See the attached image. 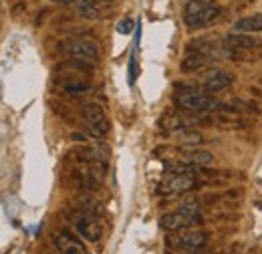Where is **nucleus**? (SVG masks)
I'll return each instance as SVG.
<instances>
[{
  "instance_id": "obj_7",
  "label": "nucleus",
  "mask_w": 262,
  "mask_h": 254,
  "mask_svg": "<svg viewBox=\"0 0 262 254\" xmlns=\"http://www.w3.org/2000/svg\"><path fill=\"white\" fill-rule=\"evenodd\" d=\"M75 230L87 242H99L103 238V226H101V222H97L95 216H91V212L77 214V218H75Z\"/></svg>"
},
{
  "instance_id": "obj_12",
  "label": "nucleus",
  "mask_w": 262,
  "mask_h": 254,
  "mask_svg": "<svg viewBox=\"0 0 262 254\" xmlns=\"http://www.w3.org/2000/svg\"><path fill=\"white\" fill-rule=\"evenodd\" d=\"M234 32H240V34H256L262 32V12H252L240 20L234 23Z\"/></svg>"
},
{
  "instance_id": "obj_11",
  "label": "nucleus",
  "mask_w": 262,
  "mask_h": 254,
  "mask_svg": "<svg viewBox=\"0 0 262 254\" xmlns=\"http://www.w3.org/2000/svg\"><path fill=\"white\" fill-rule=\"evenodd\" d=\"M224 45L234 51H258V47H260V43L252 34H240V32L228 34L224 38Z\"/></svg>"
},
{
  "instance_id": "obj_22",
  "label": "nucleus",
  "mask_w": 262,
  "mask_h": 254,
  "mask_svg": "<svg viewBox=\"0 0 262 254\" xmlns=\"http://www.w3.org/2000/svg\"><path fill=\"white\" fill-rule=\"evenodd\" d=\"M258 53H260V57H262V45L258 47Z\"/></svg>"
},
{
  "instance_id": "obj_8",
  "label": "nucleus",
  "mask_w": 262,
  "mask_h": 254,
  "mask_svg": "<svg viewBox=\"0 0 262 254\" xmlns=\"http://www.w3.org/2000/svg\"><path fill=\"white\" fill-rule=\"evenodd\" d=\"M53 246L59 254H89L83 240L69 230H59L57 234H53Z\"/></svg>"
},
{
  "instance_id": "obj_18",
  "label": "nucleus",
  "mask_w": 262,
  "mask_h": 254,
  "mask_svg": "<svg viewBox=\"0 0 262 254\" xmlns=\"http://www.w3.org/2000/svg\"><path fill=\"white\" fill-rule=\"evenodd\" d=\"M135 77H137V47L131 51L129 57V85L135 83Z\"/></svg>"
},
{
  "instance_id": "obj_10",
  "label": "nucleus",
  "mask_w": 262,
  "mask_h": 254,
  "mask_svg": "<svg viewBox=\"0 0 262 254\" xmlns=\"http://www.w3.org/2000/svg\"><path fill=\"white\" fill-rule=\"evenodd\" d=\"M234 75L230 71H214L206 77L202 91H210V93H218V91H226L234 85Z\"/></svg>"
},
{
  "instance_id": "obj_6",
  "label": "nucleus",
  "mask_w": 262,
  "mask_h": 254,
  "mask_svg": "<svg viewBox=\"0 0 262 254\" xmlns=\"http://www.w3.org/2000/svg\"><path fill=\"white\" fill-rule=\"evenodd\" d=\"M200 186L194 176H182V174H173V176H167L164 182L158 186V194H186V192L196 190Z\"/></svg>"
},
{
  "instance_id": "obj_20",
  "label": "nucleus",
  "mask_w": 262,
  "mask_h": 254,
  "mask_svg": "<svg viewBox=\"0 0 262 254\" xmlns=\"http://www.w3.org/2000/svg\"><path fill=\"white\" fill-rule=\"evenodd\" d=\"M55 2H59V4H73L75 0H55Z\"/></svg>"
},
{
  "instance_id": "obj_17",
  "label": "nucleus",
  "mask_w": 262,
  "mask_h": 254,
  "mask_svg": "<svg viewBox=\"0 0 262 254\" xmlns=\"http://www.w3.org/2000/svg\"><path fill=\"white\" fill-rule=\"evenodd\" d=\"M63 89H65V93H71V95H83V93L91 91V85L83 83V81H69L63 85Z\"/></svg>"
},
{
  "instance_id": "obj_2",
  "label": "nucleus",
  "mask_w": 262,
  "mask_h": 254,
  "mask_svg": "<svg viewBox=\"0 0 262 254\" xmlns=\"http://www.w3.org/2000/svg\"><path fill=\"white\" fill-rule=\"evenodd\" d=\"M222 14L220 6H214L212 2H190L184 8V25L188 29H206L214 25Z\"/></svg>"
},
{
  "instance_id": "obj_3",
  "label": "nucleus",
  "mask_w": 262,
  "mask_h": 254,
  "mask_svg": "<svg viewBox=\"0 0 262 254\" xmlns=\"http://www.w3.org/2000/svg\"><path fill=\"white\" fill-rule=\"evenodd\" d=\"M173 101L178 109L186 113H208L224 107L220 101H216L210 93H204V91H184V93H178Z\"/></svg>"
},
{
  "instance_id": "obj_5",
  "label": "nucleus",
  "mask_w": 262,
  "mask_h": 254,
  "mask_svg": "<svg viewBox=\"0 0 262 254\" xmlns=\"http://www.w3.org/2000/svg\"><path fill=\"white\" fill-rule=\"evenodd\" d=\"M81 119L85 123V129L93 137H105L109 131V121L105 117V111L97 103H87L81 107Z\"/></svg>"
},
{
  "instance_id": "obj_16",
  "label": "nucleus",
  "mask_w": 262,
  "mask_h": 254,
  "mask_svg": "<svg viewBox=\"0 0 262 254\" xmlns=\"http://www.w3.org/2000/svg\"><path fill=\"white\" fill-rule=\"evenodd\" d=\"M77 14L85 20H97L99 18V8L91 2H79L77 6Z\"/></svg>"
},
{
  "instance_id": "obj_14",
  "label": "nucleus",
  "mask_w": 262,
  "mask_h": 254,
  "mask_svg": "<svg viewBox=\"0 0 262 254\" xmlns=\"http://www.w3.org/2000/svg\"><path fill=\"white\" fill-rule=\"evenodd\" d=\"M208 63H210V59L204 57V55L186 53V57H184L182 63H180V71H182V73H196V71H200V69L208 67Z\"/></svg>"
},
{
  "instance_id": "obj_1",
  "label": "nucleus",
  "mask_w": 262,
  "mask_h": 254,
  "mask_svg": "<svg viewBox=\"0 0 262 254\" xmlns=\"http://www.w3.org/2000/svg\"><path fill=\"white\" fill-rule=\"evenodd\" d=\"M202 224H204V218H202L200 206L196 202H188V204L180 206V210H176L171 214H164L160 220V226L169 234L180 232V230H192Z\"/></svg>"
},
{
  "instance_id": "obj_9",
  "label": "nucleus",
  "mask_w": 262,
  "mask_h": 254,
  "mask_svg": "<svg viewBox=\"0 0 262 254\" xmlns=\"http://www.w3.org/2000/svg\"><path fill=\"white\" fill-rule=\"evenodd\" d=\"M206 242H208L206 232H192V230H188L186 234H180V236L169 234V238H167V246L180 248V250H198V248L206 246Z\"/></svg>"
},
{
  "instance_id": "obj_15",
  "label": "nucleus",
  "mask_w": 262,
  "mask_h": 254,
  "mask_svg": "<svg viewBox=\"0 0 262 254\" xmlns=\"http://www.w3.org/2000/svg\"><path fill=\"white\" fill-rule=\"evenodd\" d=\"M176 141L182 145V147H198L204 143V137L202 133L198 131H190V129H180L176 133Z\"/></svg>"
},
{
  "instance_id": "obj_4",
  "label": "nucleus",
  "mask_w": 262,
  "mask_h": 254,
  "mask_svg": "<svg viewBox=\"0 0 262 254\" xmlns=\"http://www.w3.org/2000/svg\"><path fill=\"white\" fill-rule=\"evenodd\" d=\"M61 51L67 53L71 59L85 61V63H97L99 57H101L97 43L93 38H85V36H75V38L63 43Z\"/></svg>"
},
{
  "instance_id": "obj_19",
  "label": "nucleus",
  "mask_w": 262,
  "mask_h": 254,
  "mask_svg": "<svg viewBox=\"0 0 262 254\" xmlns=\"http://www.w3.org/2000/svg\"><path fill=\"white\" fill-rule=\"evenodd\" d=\"M133 27H135L133 18L125 16L123 20H119V25H117V32H119V34H129V32L133 31Z\"/></svg>"
},
{
  "instance_id": "obj_13",
  "label": "nucleus",
  "mask_w": 262,
  "mask_h": 254,
  "mask_svg": "<svg viewBox=\"0 0 262 254\" xmlns=\"http://www.w3.org/2000/svg\"><path fill=\"white\" fill-rule=\"evenodd\" d=\"M182 159L194 165H202L208 167L214 163V154L206 152V150H198V147H182Z\"/></svg>"
},
{
  "instance_id": "obj_21",
  "label": "nucleus",
  "mask_w": 262,
  "mask_h": 254,
  "mask_svg": "<svg viewBox=\"0 0 262 254\" xmlns=\"http://www.w3.org/2000/svg\"><path fill=\"white\" fill-rule=\"evenodd\" d=\"M190 2H212V0H190Z\"/></svg>"
}]
</instances>
